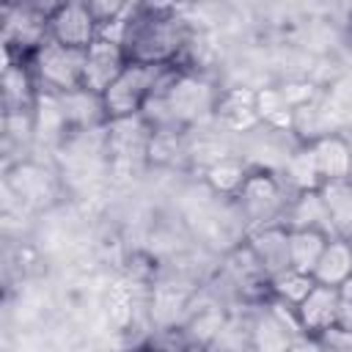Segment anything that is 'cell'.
Returning a JSON list of instances; mask_svg holds the SVG:
<instances>
[{
  "instance_id": "obj_21",
  "label": "cell",
  "mask_w": 352,
  "mask_h": 352,
  "mask_svg": "<svg viewBox=\"0 0 352 352\" xmlns=\"http://www.w3.org/2000/svg\"><path fill=\"white\" fill-rule=\"evenodd\" d=\"M107 316L113 322V327L124 330L132 316H135V294H132V286L126 280H116L107 292Z\"/></svg>"
},
{
  "instance_id": "obj_3",
  "label": "cell",
  "mask_w": 352,
  "mask_h": 352,
  "mask_svg": "<svg viewBox=\"0 0 352 352\" xmlns=\"http://www.w3.org/2000/svg\"><path fill=\"white\" fill-rule=\"evenodd\" d=\"M50 38L72 47V50H88L99 38V22L94 19L88 3H58L52 6L47 16Z\"/></svg>"
},
{
  "instance_id": "obj_13",
  "label": "cell",
  "mask_w": 352,
  "mask_h": 352,
  "mask_svg": "<svg viewBox=\"0 0 352 352\" xmlns=\"http://www.w3.org/2000/svg\"><path fill=\"white\" fill-rule=\"evenodd\" d=\"M333 236L316 228H289V267L305 275H314L327 242Z\"/></svg>"
},
{
  "instance_id": "obj_6",
  "label": "cell",
  "mask_w": 352,
  "mask_h": 352,
  "mask_svg": "<svg viewBox=\"0 0 352 352\" xmlns=\"http://www.w3.org/2000/svg\"><path fill=\"white\" fill-rule=\"evenodd\" d=\"M236 198L242 204V212L250 220L261 223V226L267 220H272L286 206L283 198H280V182L267 170H250L248 182H245V187Z\"/></svg>"
},
{
  "instance_id": "obj_17",
  "label": "cell",
  "mask_w": 352,
  "mask_h": 352,
  "mask_svg": "<svg viewBox=\"0 0 352 352\" xmlns=\"http://www.w3.org/2000/svg\"><path fill=\"white\" fill-rule=\"evenodd\" d=\"M286 182L297 190V192H314L324 184L319 165L314 160V151L308 143H302L289 160H286Z\"/></svg>"
},
{
  "instance_id": "obj_23",
  "label": "cell",
  "mask_w": 352,
  "mask_h": 352,
  "mask_svg": "<svg viewBox=\"0 0 352 352\" xmlns=\"http://www.w3.org/2000/svg\"><path fill=\"white\" fill-rule=\"evenodd\" d=\"M319 344L322 352H352V330L336 324L327 333H322L319 338H314Z\"/></svg>"
},
{
  "instance_id": "obj_24",
  "label": "cell",
  "mask_w": 352,
  "mask_h": 352,
  "mask_svg": "<svg viewBox=\"0 0 352 352\" xmlns=\"http://www.w3.org/2000/svg\"><path fill=\"white\" fill-rule=\"evenodd\" d=\"M289 352H322V349H319V344L314 338H305L302 336V338H294V344H292Z\"/></svg>"
},
{
  "instance_id": "obj_8",
  "label": "cell",
  "mask_w": 352,
  "mask_h": 352,
  "mask_svg": "<svg viewBox=\"0 0 352 352\" xmlns=\"http://www.w3.org/2000/svg\"><path fill=\"white\" fill-rule=\"evenodd\" d=\"M38 104V85L30 74L28 60L6 58L3 66V116L33 113Z\"/></svg>"
},
{
  "instance_id": "obj_9",
  "label": "cell",
  "mask_w": 352,
  "mask_h": 352,
  "mask_svg": "<svg viewBox=\"0 0 352 352\" xmlns=\"http://www.w3.org/2000/svg\"><path fill=\"white\" fill-rule=\"evenodd\" d=\"M248 245L253 256L258 258L261 270L272 278L283 270H289V228L283 223H264L250 236Z\"/></svg>"
},
{
  "instance_id": "obj_25",
  "label": "cell",
  "mask_w": 352,
  "mask_h": 352,
  "mask_svg": "<svg viewBox=\"0 0 352 352\" xmlns=\"http://www.w3.org/2000/svg\"><path fill=\"white\" fill-rule=\"evenodd\" d=\"M138 352H168V349H160V346H143V349H138Z\"/></svg>"
},
{
  "instance_id": "obj_22",
  "label": "cell",
  "mask_w": 352,
  "mask_h": 352,
  "mask_svg": "<svg viewBox=\"0 0 352 352\" xmlns=\"http://www.w3.org/2000/svg\"><path fill=\"white\" fill-rule=\"evenodd\" d=\"M278 88H280V94H283V102H286L292 110H300V107L311 104V99H314V85L305 82V80H292V82H283V85H278Z\"/></svg>"
},
{
  "instance_id": "obj_2",
  "label": "cell",
  "mask_w": 352,
  "mask_h": 352,
  "mask_svg": "<svg viewBox=\"0 0 352 352\" xmlns=\"http://www.w3.org/2000/svg\"><path fill=\"white\" fill-rule=\"evenodd\" d=\"M30 74L38 85V91L52 96H69L82 91V69H85V52L63 47L52 38H47L30 58H28Z\"/></svg>"
},
{
  "instance_id": "obj_10",
  "label": "cell",
  "mask_w": 352,
  "mask_h": 352,
  "mask_svg": "<svg viewBox=\"0 0 352 352\" xmlns=\"http://www.w3.org/2000/svg\"><path fill=\"white\" fill-rule=\"evenodd\" d=\"M214 116L223 126L234 129V132H248L253 129L258 121V113H256V91H248V88H226L217 94V102H214Z\"/></svg>"
},
{
  "instance_id": "obj_5",
  "label": "cell",
  "mask_w": 352,
  "mask_h": 352,
  "mask_svg": "<svg viewBox=\"0 0 352 352\" xmlns=\"http://www.w3.org/2000/svg\"><path fill=\"white\" fill-rule=\"evenodd\" d=\"M162 96L168 102V110L176 126L190 124L209 110L214 113V102H217V94H212V88L204 80H198V74H190V72H184Z\"/></svg>"
},
{
  "instance_id": "obj_7",
  "label": "cell",
  "mask_w": 352,
  "mask_h": 352,
  "mask_svg": "<svg viewBox=\"0 0 352 352\" xmlns=\"http://www.w3.org/2000/svg\"><path fill=\"white\" fill-rule=\"evenodd\" d=\"M338 305H341L338 289L316 283L308 292V297L297 305V319H300L302 336L305 338H319L322 333L336 327L338 324Z\"/></svg>"
},
{
  "instance_id": "obj_12",
  "label": "cell",
  "mask_w": 352,
  "mask_h": 352,
  "mask_svg": "<svg viewBox=\"0 0 352 352\" xmlns=\"http://www.w3.org/2000/svg\"><path fill=\"white\" fill-rule=\"evenodd\" d=\"M314 280L322 286L341 289L344 283L352 280V239L346 236H333L314 270Z\"/></svg>"
},
{
  "instance_id": "obj_16",
  "label": "cell",
  "mask_w": 352,
  "mask_h": 352,
  "mask_svg": "<svg viewBox=\"0 0 352 352\" xmlns=\"http://www.w3.org/2000/svg\"><path fill=\"white\" fill-rule=\"evenodd\" d=\"M248 176H250V168L236 157H220L204 173L209 190L217 195H228V198H236L242 192Z\"/></svg>"
},
{
  "instance_id": "obj_15",
  "label": "cell",
  "mask_w": 352,
  "mask_h": 352,
  "mask_svg": "<svg viewBox=\"0 0 352 352\" xmlns=\"http://www.w3.org/2000/svg\"><path fill=\"white\" fill-rule=\"evenodd\" d=\"M319 198H322V204L327 209L333 231L349 234L352 231V176L324 182L319 187Z\"/></svg>"
},
{
  "instance_id": "obj_19",
  "label": "cell",
  "mask_w": 352,
  "mask_h": 352,
  "mask_svg": "<svg viewBox=\"0 0 352 352\" xmlns=\"http://www.w3.org/2000/svg\"><path fill=\"white\" fill-rule=\"evenodd\" d=\"M292 344H294V336L270 311L253 324V333H250L253 352H289Z\"/></svg>"
},
{
  "instance_id": "obj_14",
  "label": "cell",
  "mask_w": 352,
  "mask_h": 352,
  "mask_svg": "<svg viewBox=\"0 0 352 352\" xmlns=\"http://www.w3.org/2000/svg\"><path fill=\"white\" fill-rule=\"evenodd\" d=\"M286 228H316V231H324L330 234L333 231V223L327 217V209L319 198V190L314 192H297L292 198V204L286 206Z\"/></svg>"
},
{
  "instance_id": "obj_4",
  "label": "cell",
  "mask_w": 352,
  "mask_h": 352,
  "mask_svg": "<svg viewBox=\"0 0 352 352\" xmlns=\"http://www.w3.org/2000/svg\"><path fill=\"white\" fill-rule=\"evenodd\" d=\"M126 55L121 41L99 36L88 50H85V69H82V91L102 96L110 82L126 69Z\"/></svg>"
},
{
  "instance_id": "obj_20",
  "label": "cell",
  "mask_w": 352,
  "mask_h": 352,
  "mask_svg": "<svg viewBox=\"0 0 352 352\" xmlns=\"http://www.w3.org/2000/svg\"><path fill=\"white\" fill-rule=\"evenodd\" d=\"M314 286H316L314 275L297 272V270H292V267L270 278L272 297H275V300H280V302H286V305H294V308L308 297V292H311Z\"/></svg>"
},
{
  "instance_id": "obj_11",
  "label": "cell",
  "mask_w": 352,
  "mask_h": 352,
  "mask_svg": "<svg viewBox=\"0 0 352 352\" xmlns=\"http://www.w3.org/2000/svg\"><path fill=\"white\" fill-rule=\"evenodd\" d=\"M308 146H311V151H314V160H316L319 173H322L324 182L352 176V146H349L341 135L330 132V135L316 138V140L308 143Z\"/></svg>"
},
{
  "instance_id": "obj_18",
  "label": "cell",
  "mask_w": 352,
  "mask_h": 352,
  "mask_svg": "<svg viewBox=\"0 0 352 352\" xmlns=\"http://www.w3.org/2000/svg\"><path fill=\"white\" fill-rule=\"evenodd\" d=\"M256 113L258 121L272 129H294V110L283 102L280 88H258L256 91Z\"/></svg>"
},
{
  "instance_id": "obj_1",
  "label": "cell",
  "mask_w": 352,
  "mask_h": 352,
  "mask_svg": "<svg viewBox=\"0 0 352 352\" xmlns=\"http://www.w3.org/2000/svg\"><path fill=\"white\" fill-rule=\"evenodd\" d=\"M187 41H190V30L170 6H135L124 19L121 47L129 63H143V66L176 63Z\"/></svg>"
}]
</instances>
